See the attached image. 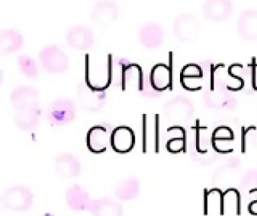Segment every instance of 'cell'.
<instances>
[{"instance_id":"6da1fadb","label":"cell","mask_w":257,"mask_h":216,"mask_svg":"<svg viewBox=\"0 0 257 216\" xmlns=\"http://www.w3.org/2000/svg\"><path fill=\"white\" fill-rule=\"evenodd\" d=\"M111 62L109 54H88L85 82L93 88L105 90L111 84Z\"/></svg>"},{"instance_id":"7a4b0ae2","label":"cell","mask_w":257,"mask_h":216,"mask_svg":"<svg viewBox=\"0 0 257 216\" xmlns=\"http://www.w3.org/2000/svg\"><path fill=\"white\" fill-rule=\"evenodd\" d=\"M2 204L10 211L25 212L31 210L34 206V192L24 184L10 186L3 194Z\"/></svg>"},{"instance_id":"3957f363","label":"cell","mask_w":257,"mask_h":216,"mask_svg":"<svg viewBox=\"0 0 257 216\" xmlns=\"http://www.w3.org/2000/svg\"><path fill=\"white\" fill-rule=\"evenodd\" d=\"M40 61L43 68L50 73H62L68 68V57L57 45L43 48L40 54Z\"/></svg>"},{"instance_id":"277c9868","label":"cell","mask_w":257,"mask_h":216,"mask_svg":"<svg viewBox=\"0 0 257 216\" xmlns=\"http://www.w3.org/2000/svg\"><path fill=\"white\" fill-rule=\"evenodd\" d=\"M47 118L58 126L68 124L74 120L76 106L69 98H59L52 102L47 109Z\"/></svg>"},{"instance_id":"5b68a950","label":"cell","mask_w":257,"mask_h":216,"mask_svg":"<svg viewBox=\"0 0 257 216\" xmlns=\"http://www.w3.org/2000/svg\"><path fill=\"white\" fill-rule=\"evenodd\" d=\"M77 98L84 109L97 112L106 104V93L105 90L93 88L85 81L78 88Z\"/></svg>"},{"instance_id":"8992f818","label":"cell","mask_w":257,"mask_h":216,"mask_svg":"<svg viewBox=\"0 0 257 216\" xmlns=\"http://www.w3.org/2000/svg\"><path fill=\"white\" fill-rule=\"evenodd\" d=\"M112 130L104 126H95L87 133V146L94 153H102L111 146Z\"/></svg>"},{"instance_id":"52a82bcc","label":"cell","mask_w":257,"mask_h":216,"mask_svg":"<svg viewBox=\"0 0 257 216\" xmlns=\"http://www.w3.org/2000/svg\"><path fill=\"white\" fill-rule=\"evenodd\" d=\"M88 212L93 216H124L121 201L108 196L91 200Z\"/></svg>"},{"instance_id":"ba28073f","label":"cell","mask_w":257,"mask_h":216,"mask_svg":"<svg viewBox=\"0 0 257 216\" xmlns=\"http://www.w3.org/2000/svg\"><path fill=\"white\" fill-rule=\"evenodd\" d=\"M91 200L88 190L82 184H71L66 190V204L72 211L88 212Z\"/></svg>"},{"instance_id":"9c48e42d","label":"cell","mask_w":257,"mask_h":216,"mask_svg":"<svg viewBox=\"0 0 257 216\" xmlns=\"http://www.w3.org/2000/svg\"><path fill=\"white\" fill-rule=\"evenodd\" d=\"M55 168L58 175L65 178H77L82 172L79 158L70 152L58 154L55 159Z\"/></svg>"},{"instance_id":"30bf717a","label":"cell","mask_w":257,"mask_h":216,"mask_svg":"<svg viewBox=\"0 0 257 216\" xmlns=\"http://www.w3.org/2000/svg\"><path fill=\"white\" fill-rule=\"evenodd\" d=\"M135 141V132L128 126H118L112 130L111 146L116 152L127 153L132 151Z\"/></svg>"},{"instance_id":"8fae6325","label":"cell","mask_w":257,"mask_h":216,"mask_svg":"<svg viewBox=\"0 0 257 216\" xmlns=\"http://www.w3.org/2000/svg\"><path fill=\"white\" fill-rule=\"evenodd\" d=\"M40 109L39 103L22 106L16 110V124L24 130L35 129L40 122Z\"/></svg>"},{"instance_id":"7c38bea8","label":"cell","mask_w":257,"mask_h":216,"mask_svg":"<svg viewBox=\"0 0 257 216\" xmlns=\"http://www.w3.org/2000/svg\"><path fill=\"white\" fill-rule=\"evenodd\" d=\"M67 43L77 50H85L94 43V34L89 27L78 25L71 27L67 32Z\"/></svg>"},{"instance_id":"4fadbf2b","label":"cell","mask_w":257,"mask_h":216,"mask_svg":"<svg viewBox=\"0 0 257 216\" xmlns=\"http://www.w3.org/2000/svg\"><path fill=\"white\" fill-rule=\"evenodd\" d=\"M144 78L141 66L135 63H128L124 68L120 86L124 91H142Z\"/></svg>"},{"instance_id":"5bb4252c","label":"cell","mask_w":257,"mask_h":216,"mask_svg":"<svg viewBox=\"0 0 257 216\" xmlns=\"http://www.w3.org/2000/svg\"><path fill=\"white\" fill-rule=\"evenodd\" d=\"M118 14V6L113 1H101L93 8V20L100 26H106L113 22Z\"/></svg>"},{"instance_id":"9a60e30c","label":"cell","mask_w":257,"mask_h":216,"mask_svg":"<svg viewBox=\"0 0 257 216\" xmlns=\"http://www.w3.org/2000/svg\"><path fill=\"white\" fill-rule=\"evenodd\" d=\"M141 182L138 178L129 176L120 181L115 187V198L121 202L136 200L141 194Z\"/></svg>"},{"instance_id":"2e32d148","label":"cell","mask_w":257,"mask_h":216,"mask_svg":"<svg viewBox=\"0 0 257 216\" xmlns=\"http://www.w3.org/2000/svg\"><path fill=\"white\" fill-rule=\"evenodd\" d=\"M11 102L15 110L39 103V96L37 90L29 86L18 87L11 94Z\"/></svg>"},{"instance_id":"e0dca14e","label":"cell","mask_w":257,"mask_h":216,"mask_svg":"<svg viewBox=\"0 0 257 216\" xmlns=\"http://www.w3.org/2000/svg\"><path fill=\"white\" fill-rule=\"evenodd\" d=\"M23 37L16 30H3L0 34V50L1 54H10L22 48Z\"/></svg>"},{"instance_id":"ac0fdd59","label":"cell","mask_w":257,"mask_h":216,"mask_svg":"<svg viewBox=\"0 0 257 216\" xmlns=\"http://www.w3.org/2000/svg\"><path fill=\"white\" fill-rule=\"evenodd\" d=\"M150 84L156 90L168 88L171 82V70L166 64L159 63L156 64L150 73Z\"/></svg>"},{"instance_id":"d6986e66","label":"cell","mask_w":257,"mask_h":216,"mask_svg":"<svg viewBox=\"0 0 257 216\" xmlns=\"http://www.w3.org/2000/svg\"><path fill=\"white\" fill-rule=\"evenodd\" d=\"M160 30L156 24H146L140 30V42L147 48L157 46L160 42Z\"/></svg>"},{"instance_id":"ffe728a7","label":"cell","mask_w":257,"mask_h":216,"mask_svg":"<svg viewBox=\"0 0 257 216\" xmlns=\"http://www.w3.org/2000/svg\"><path fill=\"white\" fill-rule=\"evenodd\" d=\"M18 64L22 73L28 76H37L39 74L38 66L34 58L28 56H20L18 58Z\"/></svg>"},{"instance_id":"44dd1931","label":"cell","mask_w":257,"mask_h":216,"mask_svg":"<svg viewBox=\"0 0 257 216\" xmlns=\"http://www.w3.org/2000/svg\"><path fill=\"white\" fill-rule=\"evenodd\" d=\"M56 216L55 214H52V213L50 212H46L44 213V214H42V216Z\"/></svg>"}]
</instances>
